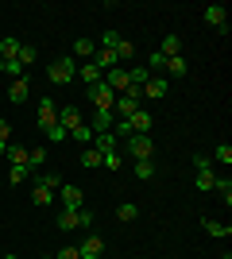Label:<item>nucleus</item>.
<instances>
[{
	"label": "nucleus",
	"mask_w": 232,
	"mask_h": 259,
	"mask_svg": "<svg viewBox=\"0 0 232 259\" xmlns=\"http://www.w3.org/2000/svg\"><path fill=\"white\" fill-rule=\"evenodd\" d=\"M27 174H31L27 166H12V170H8V182H12V186H20L23 178H27Z\"/></svg>",
	"instance_id": "nucleus-34"
},
{
	"label": "nucleus",
	"mask_w": 232,
	"mask_h": 259,
	"mask_svg": "<svg viewBox=\"0 0 232 259\" xmlns=\"http://www.w3.org/2000/svg\"><path fill=\"white\" fill-rule=\"evenodd\" d=\"M4 259H20V255H4Z\"/></svg>",
	"instance_id": "nucleus-39"
},
{
	"label": "nucleus",
	"mask_w": 232,
	"mask_h": 259,
	"mask_svg": "<svg viewBox=\"0 0 232 259\" xmlns=\"http://www.w3.org/2000/svg\"><path fill=\"white\" fill-rule=\"evenodd\" d=\"M31 201H35L39 209H47V205H55V201H58V194H51L47 186H39V182H35V190H31Z\"/></svg>",
	"instance_id": "nucleus-16"
},
{
	"label": "nucleus",
	"mask_w": 232,
	"mask_h": 259,
	"mask_svg": "<svg viewBox=\"0 0 232 259\" xmlns=\"http://www.w3.org/2000/svg\"><path fill=\"white\" fill-rule=\"evenodd\" d=\"M51 124H58V101L39 97V132H47Z\"/></svg>",
	"instance_id": "nucleus-9"
},
{
	"label": "nucleus",
	"mask_w": 232,
	"mask_h": 259,
	"mask_svg": "<svg viewBox=\"0 0 232 259\" xmlns=\"http://www.w3.org/2000/svg\"><path fill=\"white\" fill-rule=\"evenodd\" d=\"M58 201H62V209H85V194H81V186H66V182H62Z\"/></svg>",
	"instance_id": "nucleus-8"
},
{
	"label": "nucleus",
	"mask_w": 232,
	"mask_h": 259,
	"mask_svg": "<svg viewBox=\"0 0 232 259\" xmlns=\"http://www.w3.org/2000/svg\"><path fill=\"white\" fill-rule=\"evenodd\" d=\"M166 89H170V81H166L163 74H151V77L144 81V101H163Z\"/></svg>",
	"instance_id": "nucleus-7"
},
{
	"label": "nucleus",
	"mask_w": 232,
	"mask_h": 259,
	"mask_svg": "<svg viewBox=\"0 0 232 259\" xmlns=\"http://www.w3.org/2000/svg\"><path fill=\"white\" fill-rule=\"evenodd\" d=\"M159 54H163V58H178V54H182V35H166Z\"/></svg>",
	"instance_id": "nucleus-18"
},
{
	"label": "nucleus",
	"mask_w": 232,
	"mask_h": 259,
	"mask_svg": "<svg viewBox=\"0 0 232 259\" xmlns=\"http://www.w3.org/2000/svg\"><path fill=\"white\" fill-rule=\"evenodd\" d=\"M47 77L55 81V85H70V77H77V62L74 58H58V62H51V70H47Z\"/></svg>",
	"instance_id": "nucleus-4"
},
{
	"label": "nucleus",
	"mask_w": 232,
	"mask_h": 259,
	"mask_svg": "<svg viewBox=\"0 0 232 259\" xmlns=\"http://www.w3.org/2000/svg\"><path fill=\"white\" fill-rule=\"evenodd\" d=\"M43 136H47V140H51V143H62V140H70V132L62 128V124H51V128H47Z\"/></svg>",
	"instance_id": "nucleus-31"
},
{
	"label": "nucleus",
	"mask_w": 232,
	"mask_h": 259,
	"mask_svg": "<svg viewBox=\"0 0 232 259\" xmlns=\"http://www.w3.org/2000/svg\"><path fill=\"white\" fill-rule=\"evenodd\" d=\"M116 43H120V35H116V31H105V35H101V47H109V51H112Z\"/></svg>",
	"instance_id": "nucleus-37"
},
{
	"label": "nucleus",
	"mask_w": 232,
	"mask_h": 259,
	"mask_svg": "<svg viewBox=\"0 0 232 259\" xmlns=\"http://www.w3.org/2000/svg\"><path fill=\"white\" fill-rule=\"evenodd\" d=\"M209 162H221V166H232V147L228 143H217V147H213V159Z\"/></svg>",
	"instance_id": "nucleus-26"
},
{
	"label": "nucleus",
	"mask_w": 232,
	"mask_h": 259,
	"mask_svg": "<svg viewBox=\"0 0 232 259\" xmlns=\"http://www.w3.org/2000/svg\"><path fill=\"white\" fill-rule=\"evenodd\" d=\"M55 228H62V232H74V228H93V213H89V209H58Z\"/></svg>",
	"instance_id": "nucleus-1"
},
{
	"label": "nucleus",
	"mask_w": 232,
	"mask_h": 259,
	"mask_svg": "<svg viewBox=\"0 0 232 259\" xmlns=\"http://www.w3.org/2000/svg\"><path fill=\"white\" fill-rule=\"evenodd\" d=\"M27 93H31L27 77H16V81L8 85V101H12V105H23V101H27Z\"/></svg>",
	"instance_id": "nucleus-15"
},
{
	"label": "nucleus",
	"mask_w": 232,
	"mask_h": 259,
	"mask_svg": "<svg viewBox=\"0 0 232 259\" xmlns=\"http://www.w3.org/2000/svg\"><path fill=\"white\" fill-rule=\"evenodd\" d=\"M116 217H120L124 225H128V221H135V217H140V209H135V205H132V201H124V205H120V209H116Z\"/></svg>",
	"instance_id": "nucleus-32"
},
{
	"label": "nucleus",
	"mask_w": 232,
	"mask_h": 259,
	"mask_svg": "<svg viewBox=\"0 0 232 259\" xmlns=\"http://www.w3.org/2000/svg\"><path fill=\"white\" fill-rule=\"evenodd\" d=\"M55 259H81V251H77L74 244H66V248H58V251H55Z\"/></svg>",
	"instance_id": "nucleus-36"
},
{
	"label": "nucleus",
	"mask_w": 232,
	"mask_h": 259,
	"mask_svg": "<svg viewBox=\"0 0 232 259\" xmlns=\"http://www.w3.org/2000/svg\"><path fill=\"white\" fill-rule=\"evenodd\" d=\"M163 74H170V77H186V74H190L186 54H178V58H166V62H163Z\"/></svg>",
	"instance_id": "nucleus-14"
},
{
	"label": "nucleus",
	"mask_w": 232,
	"mask_h": 259,
	"mask_svg": "<svg viewBox=\"0 0 232 259\" xmlns=\"http://www.w3.org/2000/svg\"><path fill=\"white\" fill-rule=\"evenodd\" d=\"M58 124L66 132H74L77 124H85V116H81V108L77 105H58Z\"/></svg>",
	"instance_id": "nucleus-11"
},
{
	"label": "nucleus",
	"mask_w": 232,
	"mask_h": 259,
	"mask_svg": "<svg viewBox=\"0 0 232 259\" xmlns=\"http://www.w3.org/2000/svg\"><path fill=\"white\" fill-rule=\"evenodd\" d=\"M194 186H198L201 194H213V182H217V170H213V162L205 159V155H198V159H194Z\"/></svg>",
	"instance_id": "nucleus-3"
},
{
	"label": "nucleus",
	"mask_w": 232,
	"mask_h": 259,
	"mask_svg": "<svg viewBox=\"0 0 232 259\" xmlns=\"http://www.w3.org/2000/svg\"><path fill=\"white\" fill-rule=\"evenodd\" d=\"M89 128H93V136H101V132H112V124H116V116H112L109 108H93V116L85 120Z\"/></svg>",
	"instance_id": "nucleus-10"
},
{
	"label": "nucleus",
	"mask_w": 232,
	"mask_h": 259,
	"mask_svg": "<svg viewBox=\"0 0 232 259\" xmlns=\"http://www.w3.org/2000/svg\"><path fill=\"white\" fill-rule=\"evenodd\" d=\"M81 166H101V151L97 147H85V151H81Z\"/></svg>",
	"instance_id": "nucleus-33"
},
{
	"label": "nucleus",
	"mask_w": 232,
	"mask_h": 259,
	"mask_svg": "<svg viewBox=\"0 0 232 259\" xmlns=\"http://www.w3.org/2000/svg\"><path fill=\"white\" fill-rule=\"evenodd\" d=\"M8 162L12 166H27V147H23V143H8Z\"/></svg>",
	"instance_id": "nucleus-22"
},
{
	"label": "nucleus",
	"mask_w": 232,
	"mask_h": 259,
	"mask_svg": "<svg viewBox=\"0 0 232 259\" xmlns=\"http://www.w3.org/2000/svg\"><path fill=\"white\" fill-rule=\"evenodd\" d=\"M35 54H39V51H35V43H20V54H16V62L27 70V66L35 62Z\"/></svg>",
	"instance_id": "nucleus-25"
},
{
	"label": "nucleus",
	"mask_w": 232,
	"mask_h": 259,
	"mask_svg": "<svg viewBox=\"0 0 232 259\" xmlns=\"http://www.w3.org/2000/svg\"><path fill=\"white\" fill-rule=\"evenodd\" d=\"M77 77H81L85 85H97V81H101V77H105V74H101V70H97V66H93V62H81V66H77Z\"/></svg>",
	"instance_id": "nucleus-20"
},
{
	"label": "nucleus",
	"mask_w": 232,
	"mask_h": 259,
	"mask_svg": "<svg viewBox=\"0 0 232 259\" xmlns=\"http://www.w3.org/2000/svg\"><path fill=\"white\" fill-rule=\"evenodd\" d=\"M43 259H55V255H43Z\"/></svg>",
	"instance_id": "nucleus-40"
},
{
	"label": "nucleus",
	"mask_w": 232,
	"mask_h": 259,
	"mask_svg": "<svg viewBox=\"0 0 232 259\" xmlns=\"http://www.w3.org/2000/svg\"><path fill=\"white\" fill-rule=\"evenodd\" d=\"M132 170H135V178H140V182H147V178H155V159H135Z\"/></svg>",
	"instance_id": "nucleus-23"
},
{
	"label": "nucleus",
	"mask_w": 232,
	"mask_h": 259,
	"mask_svg": "<svg viewBox=\"0 0 232 259\" xmlns=\"http://www.w3.org/2000/svg\"><path fill=\"white\" fill-rule=\"evenodd\" d=\"M8 136H12V128H8V120H0V155H4V151H8Z\"/></svg>",
	"instance_id": "nucleus-35"
},
{
	"label": "nucleus",
	"mask_w": 232,
	"mask_h": 259,
	"mask_svg": "<svg viewBox=\"0 0 232 259\" xmlns=\"http://www.w3.org/2000/svg\"><path fill=\"white\" fill-rule=\"evenodd\" d=\"M77 251H81V259H101V251H105V240L89 232V236L77 244Z\"/></svg>",
	"instance_id": "nucleus-12"
},
{
	"label": "nucleus",
	"mask_w": 232,
	"mask_h": 259,
	"mask_svg": "<svg viewBox=\"0 0 232 259\" xmlns=\"http://www.w3.org/2000/svg\"><path fill=\"white\" fill-rule=\"evenodd\" d=\"M213 190L221 194V201H224V205H232V182H228V178H217V182H213Z\"/></svg>",
	"instance_id": "nucleus-29"
},
{
	"label": "nucleus",
	"mask_w": 232,
	"mask_h": 259,
	"mask_svg": "<svg viewBox=\"0 0 232 259\" xmlns=\"http://www.w3.org/2000/svg\"><path fill=\"white\" fill-rule=\"evenodd\" d=\"M221 259H232V255H228V251H224V255H221Z\"/></svg>",
	"instance_id": "nucleus-38"
},
{
	"label": "nucleus",
	"mask_w": 232,
	"mask_h": 259,
	"mask_svg": "<svg viewBox=\"0 0 232 259\" xmlns=\"http://www.w3.org/2000/svg\"><path fill=\"white\" fill-rule=\"evenodd\" d=\"M120 155H128L132 162L135 159H155V140H151V136H128Z\"/></svg>",
	"instance_id": "nucleus-2"
},
{
	"label": "nucleus",
	"mask_w": 232,
	"mask_h": 259,
	"mask_svg": "<svg viewBox=\"0 0 232 259\" xmlns=\"http://www.w3.org/2000/svg\"><path fill=\"white\" fill-rule=\"evenodd\" d=\"M201 228H205V232H209L213 240H228V232H232L228 225H221V221H213V217H205V221H201Z\"/></svg>",
	"instance_id": "nucleus-17"
},
{
	"label": "nucleus",
	"mask_w": 232,
	"mask_h": 259,
	"mask_svg": "<svg viewBox=\"0 0 232 259\" xmlns=\"http://www.w3.org/2000/svg\"><path fill=\"white\" fill-rule=\"evenodd\" d=\"M16 54H20V39H0V62H16Z\"/></svg>",
	"instance_id": "nucleus-19"
},
{
	"label": "nucleus",
	"mask_w": 232,
	"mask_h": 259,
	"mask_svg": "<svg viewBox=\"0 0 232 259\" xmlns=\"http://www.w3.org/2000/svg\"><path fill=\"white\" fill-rule=\"evenodd\" d=\"M70 140L74 143H93V128H89V124H77V128L70 132Z\"/></svg>",
	"instance_id": "nucleus-28"
},
{
	"label": "nucleus",
	"mask_w": 232,
	"mask_h": 259,
	"mask_svg": "<svg viewBox=\"0 0 232 259\" xmlns=\"http://www.w3.org/2000/svg\"><path fill=\"white\" fill-rule=\"evenodd\" d=\"M201 20L209 23L213 31H228V12H224V4H205V12H201Z\"/></svg>",
	"instance_id": "nucleus-5"
},
{
	"label": "nucleus",
	"mask_w": 232,
	"mask_h": 259,
	"mask_svg": "<svg viewBox=\"0 0 232 259\" xmlns=\"http://www.w3.org/2000/svg\"><path fill=\"white\" fill-rule=\"evenodd\" d=\"M47 162V147H27V170H39Z\"/></svg>",
	"instance_id": "nucleus-24"
},
{
	"label": "nucleus",
	"mask_w": 232,
	"mask_h": 259,
	"mask_svg": "<svg viewBox=\"0 0 232 259\" xmlns=\"http://www.w3.org/2000/svg\"><path fill=\"white\" fill-rule=\"evenodd\" d=\"M120 162H124V155H120V151L101 155V166H105V170H120Z\"/></svg>",
	"instance_id": "nucleus-30"
},
{
	"label": "nucleus",
	"mask_w": 232,
	"mask_h": 259,
	"mask_svg": "<svg viewBox=\"0 0 232 259\" xmlns=\"http://www.w3.org/2000/svg\"><path fill=\"white\" fill-rule=\"evenodd\" d=\"M89 101H93L97 108H109V112H112V105H116V93H112V89L105 85V77H101L97 85H89Z\"/></svg>",
	"instance_id": "nucleus-6"
},
{
	"label": "nucleus",
	"mask_w": 232,
	"mask_h": 259,
	"mask_svg": "<svg viewBox=\"0 0 232 259\" xmlns=\"http://www.w3.org/2000/svg\"><path fill=\"white\" fill-rule=\"evenodd\" d=\"M39 186H47L51 194H58V190H62V178H58L55 170H47V174H39Z\"/></svg>",
	"instance_id": "nucleus-27"
},
{
	"label": "nucleus",
	"mask_w": 232,
	"mask_h": 259,
	"mask_svg": "<svg viewBox=\"0 0 232 259\" xmlns=\"http://www.w3.org/2000/svg\"><path fill=\"white\" fill-rule=\"evenodd\" d=\"M93 147H97L101 155L120 151V136H116V132H101V136H93Z\"/></svg>",
	"instance_id": "nucleus-13"
},
{
	"label": "nucleus",
	"mask_w": 232,
	"mask_h": 259,
	"mask_svg": "<svg viewBox=\"0 0 232 259\" xmlns=\"http://www.w3.org/2000/svg\"><path fill=\"white\" fill-rule=\"evenodd\" d=\"M93 51H97V43H93V39H74V54H70V58H93Z\"/></svg>",
	"instance_id": "nucleus-21"
}]
</instances>
